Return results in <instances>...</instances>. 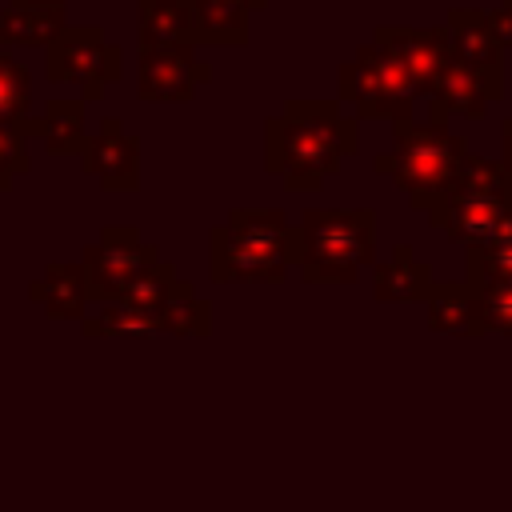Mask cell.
Wrapping results in <instances>:
<instances>
[{"mask_svg": "<svg viewBox=\"0 0 512 512\" xmlns=\"http://www.w3.org/2000/svg\"><path fill=\"white\" fill-rule=\"evenodd\" d=\"M360 120L344 116L336 96L328 100H288L264 120V172L288 192H316L344 160L360 148Z\"/></svg>", "mask_w": 512, "mask_h": 512, "instance_id": "1", "label": "cell"}, {"mask_svg": "<svg viewBox=\"0 0 512 512\" xmlns=\"http://www.w3.org/2000/svg\"><path fill=\"white\" fill-rule=\"evenodd\" d=\"M296 268V224L284 208H232L208 232L212 284H280Z\"/></svg>", "mask_w": 512, "mask_h": 512, "instance_id": "2", "label": "cell"}, {"mask_svg": "<svg viewBox=\"0 0 512 512\" xmlns=\"http://www.w3.org/2000/svg\"><path fill=\"white\" fill-rule=\"evenodd\" d=\"M376 264L372 208H304L296 220V272L304 284H356Z\"/></svg>", "mask_w": 512, "mask_h": 512, "instance_id": "3", "label": "cell"}, {"mask_svg": "<svg viewBox=\"0 0 512 512\" xmlns=\"http://www.w3.org/2000/svg\"><path fill=\"white\" fill-rule=\"evenodd\" d=\"M468 140L460 132H448L436 120H396L392 124V148L380 152L372 160V168L380 176H388L412 208L428 212L456 180L464 156H468Z\"/></svg>", "mask_w": 512, "mask_h": 512, "instance_id": "4", "label": "cell"}, {"mask_svg": "<svg viewBox=\"0 0 512 512\" xmlns=\"http://www.w3.org/2000/svg\"><path fill=\"white\" fill-rule=\"evenodd\" d=\"M512 204V176L500 160H484L476 152L464 156L452 188L428 208V224L448 232V240L476 248L492 236L496 220Z\"/></svg>", "mask_w": 512, "mask_h": 512, "instance_id": "5", "label": "cell"}, {"mask_svg": "<svg viewBox=\"0 0 512 512\" xmlns=\"http://www.w3.org/2000/svg\"><path fill=\"white\" fill-rule=\"evenodd\" d=\"M416 84L404 72V64L376 40L360 44L352 60L340 64L336 76V100L352 108L356 120H412L416 108Z\"/></svg>", "mask_w": 512, "mask_h": 512, "instance_id": "6", "label": "cell"}, {"mask_svg": "<svg viewBox=\"0 0 512 512\" xmlns=\"http://www.w3.org/2000/svg\"><path fill=\"white\" fill-rule=\"evenodd\" d=\"M44 76L52 84H72L80 88V100H100L108 84L124 76V48L108 44L96 24L84 28H64L48 44Z\"/></svg>", "mask_w": 512, "mask_h": 512, "instance_id": "7", "label": "cell"}, {"mask_svg": "<svg viewBox=\"0 0 512 512\" xmlns=\"http://www.w3.org/2000/svg\"><path fill=\"white\" fill-rule=\"evenodd\" d=\"M156 260H160V252L136 228H128V224L104 228L96 236V244H88L80 256L84 280H88V300H96V304L120 300Z\"/></svg>", "mask_w": 512, "mask_h": 512, "instance_id": "8", "label": "cell"}, {"mask_svg": "<svg viewBox=\"0 0 512 512\" xmlns=\"http://www.w3.org/2000/svg\"><path fill=\"white\" fill-rule=\"evenodd\" d=\"M204 84H212V68L188 44L172 48H140L136 60V96L148 104H184Z\"/></svg>", "mask_w": 512, "mask_h": 512, "instance_id": "9", "label": "cell"}, {"mask_svg": "<svg viewBox=\"0 0 512 512\" xmlns=\"http://www.w3.org/2000/svg\"><path fill=\"white\" fill-rule=\"evenodd\" d=\"M500 96H504V72H484V68H472V64L452 56L424 100H428V112H432L428 120L444 124L448 116L484 120L488 104H496Z\"/></svg>", "mask_w": 512, "mask_h": 512, "instance_id": "10", "label": "cell"}, {"mask_svg": "<svg viewBox=\"0 0 512 512\" xmlns=\"http://www.w3.org/2000/svg\"><path fill=\"white\" fill-rule=\"evenodd\" d=\"M80 168L104 192H136L140 188V140L116 116H104L96 136H88L80 152Z\"/></svg>", "mask_w": 512, "mask_h": 512, "instance_id": "11", "label": "cell"}, {"mask_svg": "<svg viewBox=\"0 0 512 512\" xmlns=\"http://www.w3.org/2000/svg\"><path fill=\"white\" fill-rule=\"evenodd\" d=\"M372 40H376V44H384V48L404 64V72L412 76V84H416V92H420V96H428V92H432L436 76H440V72H444V64L452 60V40H448V28H444V24H436V28L380 24Z\"/></svg>", "mask_w": 512, "mask_h": 512, "instance_id": "12", "label": "cell"}, {"mask_svg": "<svg viewBox=\"0 0 512 512\" xmlns=\"http://www.w3.org/2000/svg\"><path fill=\"white\" fill-rule=\"evenodd\" d=\"M432 284H436L432 264L420 260L416 248L404 244V240L384 260L372 264V296L380 304H424Z\"/></svg>", "mask_w": 512, "mask_h": 512, "instance_id": "13", "label": "cell"}, {"mask_svg": "<svg viewBox=\"0 0 512 512\" xmlns=\"http://www.w3.org/2000/svg\"><path fill=\"white\" fill-rule=\"evenodd\" d=\"M424 320L432 332L440 336H488L484 328V312H480V296L468 280H448V284H432V292L424 296Z\"/></svg>", "mask_w": 512, "mask_h": 512, "instance_id": "14", "label": "cell"}, {"mask_svg": "<svg viewBox=\"0 0 512 512\" xmlns=\"http://www.w3.org/2000/svg\"><path fill=\"white\" fill-rule=\"evenodd\" d=\"M196 48V0H136V48Z\"/></svg>", "mask_w": 512, "mask_h": 512, "instance_id": "15", "label": "cell"}, {"mask_svg": "<svg viewBox=\"0 0 512 512\" xmlns=\"http://www.w3.org/2000/svg\"><path fill=\"white\" fill-rule=\"evenodd\" d=\"M444 28H448L456 60H464L472 68H484V72H504V48L496 44V36L488 28L484 8H452Z\"/></svg>", "mask_w": 512, "mask_h": 512, "instance_id": "16", "label": "cell"}, {"mask_svg": "<svg viewBox=\"0 0 512 512\" xmlns=\"http://www.w3.org/2000/svg\"><path fill=\"white\" fill-rule=\"evenodd\" d=\"M28 296L56 320H84V304H88L84 264H48V272L28 284Z\"/></svg>", "mask_w": 512, "mask_h": 512, "instance_id": "17", "label": "cell"}, {"mask_svg": "<svg viewBox=\"0 0 512 512\" xmlns=\"http://www.w3.org/2000/svg\"><path fill=\"white\" fill-rule=\"evenodd\" d=\"M28 136H40L52 156H80L88 144L84 100H48L40 120H28Z\"/></svg>", "mask_w": 512, "mask_h": 512, "instance_id": "18", "label": "cell"}, {"mask_svg": "<svg viewBox=\"0 0 512 512\" xmlns=\"http://www.w3.org/2000/svg\"><path fill=\"white\" fill-rule=\"evenodd\" d=\"M252 12L240 0H196V44L244 48Z\"/></svg>", "mask_w": 512, "mask_h": 512, "instance_id": "19", "label": "cell"}, {"mask_svg": "<svg viewBox=\"0 0 512 512\" xmlns=\"http://www.w3.org/2000/svg\"><path fill=\"white\" fill-rule=\"evenodd\" d=\"M160 308H144L132 300H104L92 316H84V336H160Z\"/></svg>", "mask_w": 512, "mask_h": 512, "instance_id": "20", "label": "cell"}, {"mask_svg": "<svg viewBox=\"0 0 512 512\" xmlns=\"http://www.w3.org/2000/svg\"><path fill=\"white\" fill-rule=\"evenodd\" d=\"M68 28L64 4L56 8H0V44L48 48Z\"/></svg>", "mask_w": 512, "mask_h": 512, "instance_id": "21", "label": "cell"}, {"mask_svg": "<svg viewBox=\"0 0 512 512\" xmlns=\"http://www.w3.org/2000/svg\"><path fill=\"white\" fill-rule=\"evenodd\" d=\"M160 316H164V332H172V336H208L212 332V304L188 280L172 284L168 300L160 304Z\"/></svg>", "mask_w": 512, "mask_h": 512, "instance_id": "22", "label": "cell"}, {"mask_svg": "<svg viewBox=\"0 0 512 512\" xmlns=\"http://www.w3.org/2000/svg\"><path fill=\"white\" fill-rule=\"evenodd\" d=\"M28 68L0 52V128H20L28 132Z\"/></svg>", "mask_w": 512, "mask_h": 512, "instance_id": "23", "label": "cell"}, {"mask_svg": "<svg viewBox=\"0 0 512 512\" xmlns=\"http://www.w3.org/2000/svg\"><path fill=\"white\" fill-rule=\"evenodd\" d=\"M480 296V312H484V328L496 336H512V280H488V284H472Z\"/></svg>", "mask_w": 512, "mask_h": 512, "instance_id": "24", "label": "cell"}, {"mask_svg": "<svg viewBox=\"0 0 512 512\" xmlns=\"http://www.w3.org/2000/svg\"><path fill=\"white\" fill-rule=\"evenodd\" d=\"M468 284H488V280H512V244H492V248H468L464 256Z\"/></svg>", "mask_w": 512, "mask_h": 512, "instance_id": "25", "label": "cell"}, {"mask_svg": "<svg viewBox=\"0 0 512 512\" xmlns=\"http://www.w3.org/2000/svg\"><path fill=\"white\" fill-rule=\"evenodd\" d=\"M24 140H28V132H20V128H0V188H8L20 172H28Z\"/></svg>", "mask_w": 512, "mask_h": 512, "instance_id": "26", "label": "cell"}, {"mask_svg": "<svg viewBox=\"0 0 512 512\" xmlns=\"http://www.w3.org/2000/svg\"><path fill=\"white\" fill-rule=\"evenodd\" d=\"M484 20L496 36V44L508 52L512 48V4H500V8H484Z\"/></svg>", "mask_w": 512, "mask_h": 512, "instance_id": "27", "label": "cell"}, {"mask_svg": "<svg viewBox=\"0 0 512 512\" xmlns=\"http://www.w3.org/2000/svg\"><path fill=\"white\" fill-rule=\"evenodd\" d=\"M500 164H504L508 176H512V116L500 124Z\"/></svg>", "mask_w": 512, "mask_h": 512, "instance_id": "28", "label": "cell"}, {"mask_svg": "<svg viewBox=\"0 0 512 512\" xmlns=\"http://www.w3.org/2000/svg\"><path fill=\"white\" fill-rule=\"evenodd\" d=\"M64 0H12V8H56Z\"/></svg>", "mask_w": 512, "mask_h": 512, "instance_id": "29", "label": "cell"}, {"mask_svg": "<svg viewBox=\"0 0 512 512\" xmlns=\"http://www.w3.org/2000/svg\"><path fill=\"white\" fill-rule=\"evenodd\" d=\"M240 4H244L248 12H264V8H268V0H240Z\"/></svg>", "mask_w": 512, "mask_h": 512, "instance_id": "30", "label": "cell"}, {"mask_svg": "<svg viewBox=\"0 0 512 512\" xmlns=\"http://www.w3.org/2000/svg\"><path fill=\"white\" fill-rule=\"evenodd\" d=\"M504 4H512V0H504Z\"/></svg>", "mask_w": 512, "mask_h": 512, "instance_id": "31", "label": "cell"}]
</instances>
